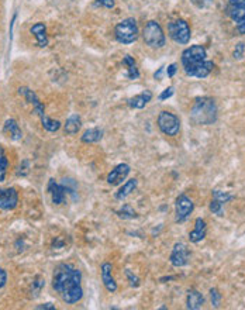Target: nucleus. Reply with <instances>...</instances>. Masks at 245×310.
Wrapping results in <instances>:
<instances>
[{"mask_svg":"<svg viewBox=\"0 0 245 310\" xmlns=\"http://www.w3.org/2000/svg\"><path fill=\"white\" fill-rule=\"evenodd\" d=\"M82 274L71 264L58 265L52 278V286L59 293L62 300L68 304H75L83 298V289L80 285Z\"/></svg>","mask_w":245,"mask_h":310,"instance_id":"nucleus-1","label":"nucleus"},{"mask_svg":"<svg viewBox=\"0 0 245 310\" xmlns=\"http://www.w3.org/2000/svg\"><path fill=\"white\" fill-rule=\"evenodd\" d=\"M182 65L188 76L206 78L213 71L215 64L207 60V51L203 45H192L182 52Z\"/></svg>","mask_w":245,"mask_h":310,"instance_id":"nucleus-2","label":"nucleus"},{"mask_svg":"<svg viewBox=\"0 0 245 310\" xmlns=\"http://www.w3.org/2000/svg\"><path fill=\"white\" fill-rule=\"evenodd\" d=\"M190 120L195 124L208 126L217 120V106L213 99L199 98L190 110Z\"/></svg>","mask_w":245,"mask_h":310,"instance_id":"nucleus-3","label":"nucleus"},{"mask_svg":"<svg viewBox=\"0 0 245 310\" xmlns=\"http://www.w3.org/2000/svg\"><path fill=\"white\" fill-rule=\"evenodd\" d=\"M19 93L20 95H23V96L25 98V100H27V102L33 106L34 111L37 113V116L40 117V120H41L43 127L45 128L47 131H49V133H55V131H58V130L61 128V123L58 122V120H52V119H49L48 116L45 115L44 104L41 103V100L38 99V96L36 95V92L31 91V89H28V88H20Z\"/></svg>","mask_w":245,"mask_h":310,"instance_id":"nucleus-4","label":"nucleus"},{"mask_svg":"<svg viewBox=\"0 0 245 310\" xmlns=\"http://www.w3.org/2000/svg\"><path fill=\"white\" fill-rule=\"evenodd\" d=\"M114 36L120 44H133L138 38V25L134 18H126L114 29Z\"/></svg>","mask_w":245,"mask_h":310,"instance_id":"nucleus-5","label":"nucleus"},{"mask_svg":"<svg viewBox=\"0 0 245 310\" xmlns=\"http://www.w3.org/2000/svg\"><path fill=\"white\" fill-rule=\"evenodd\" d=\"M142 37H144L145 44L151 48H162L165 45L166 38L164 30H162L160 23L155 20H151L145 24L144 31H142Z\"/></svg>","mask_w":245,"mask_h":310,"instance_id":"nucleus-6","label":"nucleus"},{"mask_svg":"<svg viewBox=\"0 0 245 310\" xmlns=\"http://www.w3.org/2000/svg\"><path fill=\"white\" fill-rule=\"evenodd\" d=\"M168 33H169V37L172 40L178 44H188L190 41V37H192L188 21H185L182 18L171 21L168 24Z\"/></svg>","mask_w":245,"mask_h":310,"instance_id":"nucleus-7","label":"nucleus"},{"mask_svg":"<svg viewBox=\"0 0 245 310\" xmlns=\"http://www.w3.org/2000/svg\"><path fill=\"white\" fill-rule=\"evenodd\" d=\"M158 127L166 135L175 137L180 131V120L178 119V116H175L173 113L161 111L158 116Z\"/></svg>","mask_w":245,"mask_h":310,"instance_id":"nucleus-8","label":"nucleus"},{"mask_svg":"<svg viewBox=\"0 0 245 310\" xmlns=\"http://www.w3.org/2000/svg\"><path fill=\"white\" fill-rule=\"evenodd\" d=\"M195 209V205L190 198H188L186 195H180L178 196L176 199V203H175V220L178 223H183L186 220L189 219V216L193 212Z\"/></svg>","mask_w":245,"mask_h":310,"instance_id":"nucleus-9","label":"nucleus"},{"mask_svg":"<svg viewBox=\"0 0 245 310\" xmlns=\"http://www.w3.org/2000/svg\"><path fill=\"white\" fill-rule=\"evenodd\" d=\"M19 205V193L14 188H0V209L13 210Z\"/></svg>","mask_w":245,"mask_h":310,"instance_id":"nucleus-10","label":"nucleus"},{"mask_svg":"<svg viewBox=\"0 0 245 310\" xmlns=\"http://www.w3.org/2000/svg\"><path fill=\"white\" fill-rule=\"evenodd\" d=\"M189 258H190L189 249H188V247H186L183 243H176L173 245V249H172L171 252V258H169V260H171V264L173 267L180 268V267H185V265H188Z\"/></svg>","mask_w":245,"mask_h":310,"instance_id":"nucleus-11","label":"nucleus"},{"mask_svg":"<svg viewBox=\"0 0 245 310\" xmlns=\"http://www.w3.org/2000/svg\"><path fill=\"white\" fill-rule=\"evenodd\" d=\"M130 165L127 164H118L114 168L111 170V172L107 175V183L111 185V186H116V185H120V183L129 177L130 174Z\"/></svg>","mask_w":245,"mask_h":310,"instance_id":"nucleus-12","label":"nucleus"},{"mask_svg":"<svg viewBox=\"0 0 245 310\" xmlns=\"http://www.w3.org/2000/svg\"><path fill=\"white\" fill-rule=\"evenodd\" d=\"M47 189H48L49 195L52 198V203H54V205H62V203H65L67 190H65L62 183H56L55 179H49Z\"/></svg>","mask_w":245,"mask_h":310,"instance_id":"nucleus-13","label":"nucleus"},{"mask_svg":"<svg viewBox=\"0 0 245 310\" xmlns=\"http://www.w3.org/2000/svg\"><path fill=\"white\" fill-rule=\"evenodd\" d=\"M111 271H113L111 264L104 262L103 265H102V280H103L106 289H107L109 292L113 293L117 291V284L114 278H113V275H111Z\"/></svg>","mask_w":245,"mask_h":310,"instance_id":"nucleus-14","label":"nucleus"},{"mask_svg":"<svg viewBox=\"0 0 245 310\" xmlns=\"http://www.w3.org/2000/svg\"><path fill=\"white\" fill-rule=\"evenodd\" d=\"M206 233H207V224L204 220L199 217L195 221V230L189 233L190 243H200L203 238L206 237Z\"/></svg>","mask_w":245,"mask_h":310,"instance_id":"nucleus-15","label":"nucleus"},{"mask_svg":"<svg viewBox=\"0 0 245 310\" xmlns=\"http://www.w3.org/2000/svg\"><path fill=\"white\" fill-rule=\"evenodd\" d=\"M30 33L33 36L37 38V45L38 47H47L48 45V36H47V27L44 23H36L30 29Z\"/></svg>","mask_w":245,"mask_h":310,"instance_id":"nucleus-16","label":"nucleus"},{"mask_svg":"<svg viewBox=\"0 0 245 310\" xmlns=\"http://www.w3.org/2000/svg\"><path fill=\"white\" fill-rule=\"evenodd\" d=\"M151 99H152V93L149 91H144L140 95L130 99L129 106L131 109H144L151 102Z\"/></svg>","mask_w":245,"mask_h":310,"instance_id":"nucleus-17","label":"nucleus"},{"mask_svg":"<svg viewBox=\"0 0 245 310\" xmlns=\"http://www.w3.org/2000/svg\"><path fill=\"white\" fill-rule=\"evenodd\" d=\"M204 304V298L200 292L197 291H189L188 293V299H186V307L190 310L202 309Z\"/></svg>","mask_w":245,"mask_h":310,"instance_id":"nucleus-18","label":"nucleus"},{"mask_svg":"<svg viewBox=\"0 0 245 310\" xmlns=\"http://www.w3.org/2000/svg\"><path fill=\"white\" fill-rule=\"evenodd\" d=\"M5 133L9 134V137L14 141H19L23 138V133H21V128L17 124V122L14 119H9L5 123Z\"/></svg>","mask_w":245,"mask_h":310,"instance_id":"nucleus-19","label":"nucleus"},{"mask_svg":"<svg viewBox=\"0 0 245 310\" xmlns=\"http://www.w3.org/2000/svg\"><path fill=\"white\" fill-rule=\"evenodd\" d=\"M80 127H82V120H80V117L78 115L71 116L67 120V123H65V126H64L65 133L69 134V135H74V134L78 133Z\"/></svg>","mask_w":245,"mask_h":310,"instance_id":"nucleus-20","label":"nucleus"},{"mask_svg":"<svg viewBox=\"0 0 245 310\" xmlns=\"http://www.w3.org/2000/svg\"><path fill=\"white\" fill-rule=\"evenodd\" d=\"M102 137H103V131L100 128H89L82 135V143H85V144L98 143L102 140Z\"/></svg>","mask_w":245,"mask_h":310,"instance_id":"nucleus-21","label":"nucleus"},{"mask_svg":"<svg viewBox=\"0 0 245 310\" xmlns=\"http://www.w3.org/2000/svg\"><path fill=\"white\" fill-rule=\"evenodd\" d=\"M122 62L127 65V78L131 80L138 79V78H140V71H138V68H137L134 58H131L130 55H126Z\"/></svg>","mask_w":245,"mask_h":310,"instance_id":"nucleus-22","label":"nucleus"},{"mask_svg":"<svg viewBox=\"0 0 245 310\" xmlns=\"http://www.w3.org/2000/svg\"><path fill=\"white\" fill-rule=\"evenodd\" d=\"M135 188H137V179H130V181H127V182L124 183L121 186V189L117 192L116 199H118V201L126 199L131 192H134Z\"/></svg>","mask_w":245,"mask_h":310,"instance_id":"nucleus-23","label":"nucleus"},{"mask_svg":"<svg viewBox=\"0 0 245 310\" xmlns=\"http://www.w3.org/2000/svg\"><path fill=\"white\" fill-rule=\"evenodd\" d=\"M7 168H9V159L3 147H0V182H3L6 179Z\"/></svg>","mask_w":245,"mask_h":310,"instance_id":"nucleus-24","label":"nucleus"},{"mask_svg":"<svg viewBox=\"0 0 245 310\" xmlns=\"http://www.w3.org/2000/svg\"><path fill=\"white\" fill-rule=\"evenodd\" d=\"M117 214L121 219H134V217H137V213L130 205H124L120 210H117Z\"/></svg>","mask_w":245,"mask_h":310,"instance_id":"nucleus-25","label":"nucleus"},{"mask_svg":"<svg viewBox=\"0 0 245 310\" xmlns=\"http://www.w3.org/2000/svg\"><path fill=\"white\" fill-rule=\"evenodd\" d=\"M213 199L221 202L223 205H226L228 202L233 201L234 196L227 193V192H223V190H219V189H215V190H213Z\"/></svg>","mask_w":245,"mask_h":310,"instance_id":"nucleus-26","label":"nucleus"},{"mask_svg":"<svg viewBox=\"0 0 245 310\" xmlns=\"http://www.w3.org/2000/svg\"><path fill=\"white\" fill-rule=\"evenodd\" d=\"M223 207H224V205L221 202L216 201V199L210 202V212L215 213L217 216H223Z\"/></svg>","mask_w":245,"mask_h":310,"instance_id":"nucleus-27","label":"nucleus"},{"mask_svg":"<svg viewBox=\"0 0 245 310\" xmlns=\"http://www.w3.org/2000/svg\"><path fill=\"white\" fill-rule=\"evenodd\" d=\"M210 298H211V304H213L215 307H219V306H220L221 295L216 288H211V289H210Z\"/></svg>","mask_w":245,"mask_h":310,"instance_id":"nucleus-28","label":"nucleus"},{"mask_svg":"<svg viewBox=\"0 0 245 310\" xmlns=\"http://www.w3.org/2000/svg\"><path fill=\"white\" fill-rule=\"evenodd\" d=\"M44 284H45V282H44L40 276H37L36 280L33 282V293H34V298L38 296V293H40V291H41V288L44 286Z\"/></svg>","mask_w":245,"mask_h":310,"instance_id":"nucleus-29","label":"nucleus"},{"mask_svg":"<svg viewBox=\"0 0 245 310\" xmlns=\"http://www.w3.org/2000/svg\"><path fill=\"white\" fill-rule=\"evenodd\" d=\"M244 51H245V44L244 43L237 44V45H235V49H234L233 57L235 60H241V58L244 57Z\"/></svg>","mask_w":245,"mask_h":310,"instance_id":"nucleus-30","label":"nucleus"},{"mask_svg":"<svg viewBox=\"0 0 245 310\" xmlns=\"http://www.w3.org/2000/svg\"><path fill=\"white\" fill-rule=\"evenodd\" d=\"M95 7H106V9H113L114 7V0H96L93 3Z\"/></svg>","mask_w":245,"mask_h":310,"instance_id":"nucleus-31","label":"nucleus"},{"mask_svg":"<svg viewBox=\"0 0 245 310\" xmlns=\"http://www.w3.org/2000/svg\"><path fill=\"white\" fill-rule=\"evenodd\" d=\"M126 276H127V279L130 280V285L134 286V288H137V286H140V279H138V276H135V275H133V272L131 271H126Z\"/></svg>","mask_w":245,"mask_h":310,"instance_id":"nucleus-32","label":"nucleus"},{"mask_svg":"<svg viewBox=\"0 0 245 310\" xmlns=\"http://www.w3.org/2000/svg\"><path fill=\"white\" fill-rule=\"evenodd\" d=\"M190 2L196 7H199V9H206V7H208L213 3V0H190Z\"/></svg>","mask_w":245,"mask_h":310,"instance_id":"nucleus-33","label":"nucleus"},{"mask_svg":"<svg viewBox=\"0 0 245 310\" xmlns=\"http://www.w3.org/2000/svg\"><path fill=\"white\" fill-rule=\"evenodd\" d=\"M175 93V91H173V88H168V89H165V91L162 92L160 95V100H165V99H169Z\"/></svg>","mask_w":245,"mask_h":310,"instance_id":"nucleus-34","label":"nucleus"},{"mask_svg":"<svg viewBox=\"0 0 245 310\" xmlns=\"http://www.w3.org/2000/svg\"><path fill=\"white\" fill-rule=\"evenodd\" d=\"M7 284V274L6 271L3 268H0V289L5 288Z\"/></svg>","mask_w":245,"mask_h":310,"instance_id":"nucleus-35","label":"nucleus"},{"mask_svg":"<svg viewBox=\"0 0 245 310\" xmlns=\"http://www.w3.org/2000/svg\"><path fill=\"white\" fill-rule=\"evenodd\" d=\"M228 7H245V0H228Z\"/></svg>","mask_w":245,"mask_h":310,"instance_id":"nucleus-36","label":"nucleus"},{"mask_svg":"<svg viewBox=\"0 0 245 310\" xmlns=\"http://www.w3.org/2000/svg\"><path fill=\"white\" fill-rule=\"evenodd\" d=\"M176 69H178V68H176V64H171V65L168 67V69H166V75H168L169 78H172V76L176 73Z\"/></svg>","mask_w":245,"mask_h":310,"instance_id":"nucleus-37","label":"nucleus"},{"mask_svg":"<svg viewBox=\"0 0 245 310\" xmlns=\"http://www.w3.org/2000/svg\"><path fill=\"white\" fill-rule=\"evenodd\" d=\"M37 309H49V310H54L55 309V306L52 303H44V304H40V306H37Z\"/></svg>","mask_w":245,"mask_h":310,"instance_id":"nucleus-38","label":"nucleus"},{"mask_svg":"<svg viewBox=\"0 0 245 310\" xmlns=\"http://www.w3.org/2000/svg\"><path fill=\"white\" fill-rule=\"evenodd\" d=\"M237 30H238L241 34H245V20L237 24Z\"/></svg>","mask_w":245,"mask_h":310,"instance_id":"nucleus-39","label":"nucleus"},{"mask_svg":"<svg viewBox=\"0 0 245 310\" xmlns=\"http://www.w3.org/2000/svg\"><path fill=\"white\" fill-rule=\"evenodd\" d=\"M164 68H165V67H161L160 69H158V72H155V75H154V78H155V79H161V76H162V72H164Z\"/></svg>","mask_w":245,"mask_h":310,"instance_id":"nucleus-40","label":"nucleus"}]
</instances>
